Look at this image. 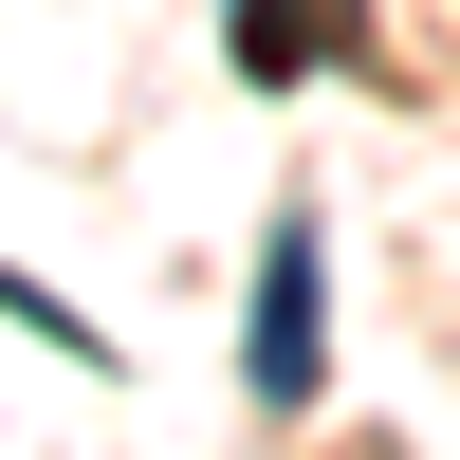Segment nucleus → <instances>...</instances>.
Segmentation results:
<instances>
[{
    "instance_id": "f257e3e1",
    "label": "nucleus",
    "mask_w": 460,
    "mask_h": 460,
    "mask_svg": "<svg viewBox=\"0 0 460 460\" xmlns=\"http://www.w3.org/2000/svg\"><path fill=\"white\" fill-rule=\"evenodd\" d=\"M240 387L277 405V424L332 387V240H314V221H277V240H258V332H240Z\"/></svg>"
},
{
    "instance_id": "f03ea898",
    "label": "nucleus",
    "mask_w": 460,
    "mask_h": 460,
    "mask_svg": "<svg viewBox=\"0 0 460 460\" xmlns=\"http://www.w3.org/2000/svg\"><path fill=\"white\" fill-rule=\"evenodd\" d=\"M350 0H221V56H240L258 74V93H277V74H332V56H350Z\"/></svg>"
}]
</instances>
